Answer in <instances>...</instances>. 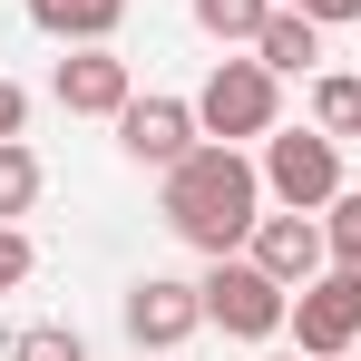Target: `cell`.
Returning <instances> with one entry per match:
<instances>
[{
  "label": "cell",
  "mask_w": 361,
  "mask_h": 361,
  "mask_svg": "<svg viewBox=\"0 0 361 361\" xmlns=\"http://www.w3.org/2000/svg\"><path fill=\"white\" fill-rule=\"evenodd\" d=\"M205 322L235 332V342H274V332L293 322V293H283L254 254H215V264H205Z\"/></svg>",
  "instance_id": "cell-3"
},
{
  "label": "cell",
  "mask_w": 361,
  "mask_h": 361,
  "mask_svg": "<svg viewBox=\"0 0 361 361\" xmlns=\"http://www.w3.org/2000/svg\"><path fill=\"white\" fill-rule=\"evenodd\" d=\"M30 205H39V157L20 137H0V225H20Z\"/></svg>",
  "instance_id": "cell-14"
},
{
  "label": "cell",
  "mask_w": 361,
  "mask_h": 361,
  "mask_svg": "<svg viewBox=\"0 0 361 361\" xmlns=\"http://www.w3.org/2000/svg\"><path fill=\"white\" fill-rule=\"evenodd\" d=\"M283 332H293V352H312V361L361 352V274H342V264L312 274V283L293 293V322H283Z\"/></svg>",
  "instance_id": "cell-5"
},
{
  "label": "cell",
  "mask_w": 361,
  "mask_h": 361,
  "mask_svg": "<svg viewBox=\"0 0 361 361\" xmlns=\"http://www.w3.org/2000/svg\"><path fill=\"white\" fill-rule=\"evenodd\" d=\"M10 361H88V342H78L68 322H30V332L10 342Z\"/></svg>",
  "instance_id": "cell-16"
},
{
  "label": "cell",
  "mask_w": 361,
  "mask_h": 361,
  "mask_svg": "<svg viewBox=\"0 0 361 361\" xmlns=\"http://www.w3.org/2000/svg\"><path fill=\"white\" fill-rule=\"evenodd\" d=\"M195 322H205V283H185V274H137L127 283V342L137 352H176V342H195Z\"/></svg>",
  "instance_id": "cell-6"
},
{
  "label": "cell",
  "mask_w": 361,
  "mask_h": 361,
  "mask_svg": "<svg viewBox=\"0 0 361 361\" xmlns=\"http://www.w3.org/2000/svg\"><path fill=\"white\" fill-rule=\"evenodd\" d=\"M264 195L293 205V215H322V205L342 195V137H322V127H274V137H264Z\"/></svg>",
  "instance_id": "cell-4"
},
{
  "label": "cell",
  "mask_w": 361,
  "mask_h": 361,
  "mask_svg": "<svg viewBox=\"0 0 361 361\" xmlns=\"http://www.w3.org/2000/svg\"><path fill=\"white\" fill-rule=\"evenodd\" d=\"M30 264H39L30 235H20V225H0V293H20V283H30Z\"/></svg>",
  "instance_id": "cell-17"
},
{
  "label": "cell",
  "mask_w": 361,
  "mask_h": 361,
  "mask_svg": "<svg viewBox=\"0 0 361 361\" xmlns=\"http://www.w3.org/2000/svg\"><path fill=\"white\" fill-rule=\"evenodd\" d=\"M195 127L225 137V147L274 137V127H283V78H274L264 59H215V68H205V88H195Z\"/></svg>",
  "instance_id": "cell-2"
},
{
  "label": "cell",
  "mask_w": 361,
  "mask_h": 361,
  "mask_svg": "<svg viewBox=\"0 0 361 361\" xmlns=\"http://www.w3.org/2000/svg\"><path fill=\"white\" fill-rule=\"evenodd\" d=\"M20 127H30V88H20V78H0V137H20Z\"/></svg>",
  "instance_id": "cell-18"
},
{
  "label": "cell",
  "mask_w": 361,
  "mask_h": 361,
  "mask_svg": "<svg viewBox=\"0 0 361 361\" xmlns=\"http://www.w3.org/2000/svg\"><path fill=\"white\" fill-rule=\"evenodd\" d=\"M118 147L137 157V166H176V157H195L205 147V127H195V98H127L118 108Z\"/></svg>",
  "instance_id": "cell-7"
},
{
  "label": "cell",
  "mask_w": 361,
  "mask_h": 361,
  "mask_svg": "<svg viewBox=\"0 0 361 361\" xmlns=\"http://www.w3.org/2000/svg\"><path fill=\"white\" fill-rule=\"evenodd\" d=\"M30 20H39L49 39H68V49H98V39H118L127 0H30Z\"/></svg>",
  "instance_id": "cell-10"
},
{
  "label": "cell",
  "mask_w": 361,
  "mask_h": 361,
  "mask_svg": "<svg viewBox=\"0 0 361 361\" xmlns=\"http://www.w3.org/2000/svg\"><path fill=\"white\" fill-rule=\"evenodd\" d=\"M312 127L322 137H361V68H322L312 78Z\"/></svg>",
  "instance_id": "cell-12"
},
{
  "label": "cell",
  "mask_w": 361,
  "mask_h": 361,
  "mask_svg": "<svg viewBox=\"0 0 361 361\" xmlns=\"http://www.w3.org/2000/svg\"><path fill=\"white\" fill-rule=\"evenodd\" d=\"M342 361H361V352H342Z\"/></svg>",
  "instance_id": "cell-21"
},
{
  "label": "cell",
  "mask_w": 361,
  "mask_h": 361,
  "mask_svg": "<svg viewBox=\"0 0 361 361\" xmlns=\"http://www.w3.org/2000/svg\"><path fill=\"white\" fill-rule=\"evenodd\" d=\"M157 215H166L195 254H244V244H254V225H264V166H254L244 147H225V137H205L195 157H176V166H166Z\"/></svg>",
  "instance_id": "cell-1"
},
{
  "label": "cell",
  "mask_w": 361,
  "mask_h": 361,
  "mask_svg": "<svg viewBox=\"0 0 361 361\" xmlns=\"http://www.w3.org/2000/svg\"><path fill=\"white\" fill-rule=\"evenodd\" d=\"M283 293H302L312 274H332V244H322V215H293V205H274L264 225H254V244H244Z\"/></svg>",
  "instance_id": "cell-8"
},
{
  "label": "cell",
  "mask_w": 361,
  "mask_h": 361,
  "mask_svg": "<svg viewBox=\"0 0 361 361\" xmlns=\"http://www.w3.org/2000/svg\"><path fill=\"white\" fill-rule=\"evenodd\" d=\"M264 20H274V0H195V30H205V39H225V49H254V39H264Z\"/></svg>",
  "instance_id": "cell-13"
},
{
  "label": "cell",
  "mask_w": 361,
  "mask_h": 361,
  "mask_svg": "<svg viewBox=\"0 0 361 361\" xmlns=\"http://www.w3.org/2000/svg\"><path fill=\"white\" fill-rule=\"evenodd\" d=\"M254 59L274 68V78H302V68L322 59V20H302V10H283V0H274V20H264V39H254Z\"/></svg>",
  "instance_id": "cell-11"
},
{
  "label": "cell",
  "mask_w": 361,
  "mask_h": 361,
  "mask_svg": "<svg viewBox=\"0 0 361 361\" xmlns=\"http://www.w3.org/2000/svg\"><path fill=\"white\" fill-rule=\"evenodd\" d=\"M274 361H312V352H274Z\"/></svg>",
  "instance_id": "cell-20"
},
{
  "label": "cell",
  "mask_w": 361,
  "mask_h": 361,
  "mask_svg": "<svg viewBox=\"0 0 361 361\" xmlns=\"http://www.w3.org/2000/svg\"><path fill=\"white\" fill-rule=\"evenodd\" d=\"M283 10H302V20H322V30H332V20H361V0H283Z\"/></svg>",
  "instance_id": "cell-19"
},
{
  "label": "cell",
  "mask_w": 361,
  "mask_h": 361,
  "mask_svg": "<svg viewBox=\"0 0 361 361\" xmlns=\"http://www.w3.org/2000/svg\"><path fill=\"white\" fill-rule=\"evenodd\" d=\"M322 244H332L342 274H361V195H332V205H322Z\"/></svg>",
  "instance_id": "cell-15"
},
{
  "label": "cell",
  "mask_w": 361,
  "mask_h": 361,
  "mask_svg": "<svg viewBox=\"0 0 361 361\" xmlns=\"http://www.w3.org/2000/svg\"><path fill=\"white\" fill-rule=\"evenodd\" d=\"M49 98H59L68 118H108V127H118V108L137 98V78H127V59L98 39V49H68V59L49 68Z\"/></svg>",
  "instance_id": "cell-9"
}]
</instances>
